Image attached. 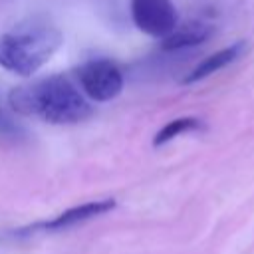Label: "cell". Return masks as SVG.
Segmentation results:
<instances>
[{"label":"cell","mask_w":254,"mask_h":254,"mask_svg":"<svg viewBox=\"0 0 254 254\" xmlns=\"http://www.w3.org/2000/svg\"><path fill=\"white\" fill-rule=\"evenodd\" d=\"M200 127H202V123H200L196 117H179V119H173V121H169L167 125H163V127L157 131V135H155V139H153V145H155V147H161V145L173 141L175 137H179V135H183V133L196 131V129H200Z\"/></svg>","instance_id":"8"},{"label":"cell","mask_w":254,"mask_h":254,"mask_svg":"<svg viewBox=\"0 0 254 254\" xmlns=\"http://www.w3.org/2000/svg\"><path fill=\"white\" fill-rule=\"evenodd\" d=\"M8 103L12 111L20 115L36 117L54 125L81 123L93 115V107L81 89L62 73L16 85L10 89Z\"/></svg>","instance_id":"1"},{"label":"cell","mask_w":254,"mask_h":254,"mask_svg":"<svg viewBox=\"0 0 254 254\" xmlns=\"http://www.w3.org/2000/svg\"><path fill=\"white\" fill-rule=\"evenodd\" d=\"M26 137L24 129L0 107V139L6 143H20Z\"/></svg>","instance_id":"9"},{"label":"cell","mask_w":254,"mask_h":254,"mask_svg":"<svg viewBox=\"0 0 254 254\" xmlns=\"http://www.w3.org/2000/svg\"><path fill=\"white\" fill-rule=\"evenodd\" d=\"M212 34V26L202 22V20H190L185 22L183 26H177L165 40H163V50L165 52H175V50H185L198 46L206 42Z\"/></svg>","instance_id":"6"},{"label":"cell","mask_w":254,"mask_h":254,"mask_svg":"<svg viewBox=\"0 0 254 254\" xmlns=\"http://www.w3.org/2000/svg\"><path fill=\"white\" fill-rule=\"evenodd\" d=\"M242 50H244V44H242V42H238V44H232V46H226V48H222V50L214 52L212 56L204 58L202 62H198V64L194 65V69L185 77V83L200 81V79H204V77L212 75L214 71H218V69L226 67L228 64H232V62L242 54Z\"/></svg>","instance_id":"7"},{"label":"cell","mask_w":254,"mask_h":254,"mask_svg":"<svg viewBox=\"0 0 254 254\" xmlns=\"http://www.w3.org/2000/svg\"><path fill=\"white\" fill-rule=\"evenodd\" d=\"M133 24L147 36L165 40L179 22L177 8L171 0H131Z\"/></svg>","instance_id":"4"},{"label":"cell","mask_w":254,"mask_h":254,"mask_svg":"<svg viewBox=\"0 0 254 254\" xmlns=\"http://www.w3.org/2000/svg\"><path fill=\"white\" fill-rule=\"evenodd\" d=\"M75 81L81 93L93 101L115 99L123 89V73L111 60H91L75 67Z\"/></svg>","instance_id":"3"},{"label":"cell","mask_w":254,"mask_h":254,"mask_svg":"<svg viewBox=\"0 0 254 254\" xmlns=\"http://www.w3.org/2000/svg\"><path fill=\"white\" fill-rule=\"evenodd\" d=\"M115 208V200L113 198H99V200H89L77 206H71L64 212H60L58 216L50 218V220H42V222H34L26 228H18L16 232H12L14 236H26L32 232H58V230H67L71 226H77L81 222H87L95 216H101L109 210Z\"/></svg>","instance_id":"5"},{"label":"cell","mask_w":254,"mask_h":254,"mask_svg":"<svg viewBox=\"0 0 254 254\" xmlns=\"http://www.w3.org/2000/svg\"><path fill=\"white\" fill-rule=\"evenodd\" d=\"M64 42V34L48 16H28L0 34V67L30 77Z\"/></svg>","instance_id":"2"}]
</instances>
